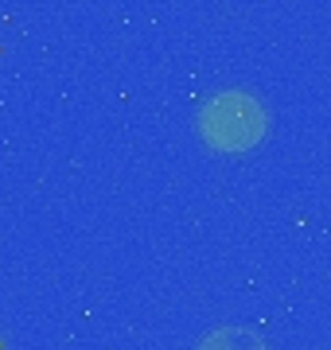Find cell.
<instances>
[{
	"label": "cell",
	"mask_w": 331,
	"mask_h": 350,
	"mask_svg": "<svg viewBox=\"0 0 331 350\" xmlns=\"http://www.w3.org/2000/svg\"><path fill=\"white\" fill-rule=\"evenodd\" d=\"M265 129H269V113L261 105V98L250 94V90H222L215 98H207L203 109H199L203 140L222 152L254 148L257 140L265 137Z\"/></svg>",
	"instance_id": "cell-1"
},
{
	"label": "cell",
	"mask_w": 331,
	"mask_h": 350,
	"mask_svg": "<svg viewBox=\"0 0 331 350\" xmlns=\"http://www.w3.org/2000/svg\"><path fill=\"white\" fill-rule=\"evenodd\" d=\"M195 350H269V342L257 335L254 327L230 323V327H215V331H207Z\"/></svg>",
	"instance_id": "cell-2"
}]
</instances>
